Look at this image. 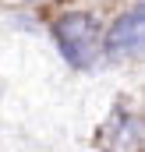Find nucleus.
I'll return each instance as SVG.
<instances>
[{"instance_id":"f257e3e1","label":"nucleus","mask_w":145,"mask_h":152,"mask_svg":"<svg viewBox=\"0 0 145 152\" xmlns=\"http://www.w3.org/2000/svg\"><path fill=\"white\" fill-rule=\"evenodd\" d=\"M53 39L60 46V53L71 60L74 67H92L96 57H99V46H103V32H99V21L85 11H74L64 14L57 25H53Z\"/></svg>"},{"instance_id":"f03ea898","label":"nucleus","mask_w":145,"mask_h":152,"mask_svg":"<svg viewBox=\"0 0 145 152\" xmlns=\"http://www.w3.org/2000/svg\"><path fill=\"white\" fill-rule=\"evenodd\" d=\"M142 7H135L131 14H124L113 28H110L106 36V50L110 57H138V50H142Z\"/></svg>"}]
</instances>
